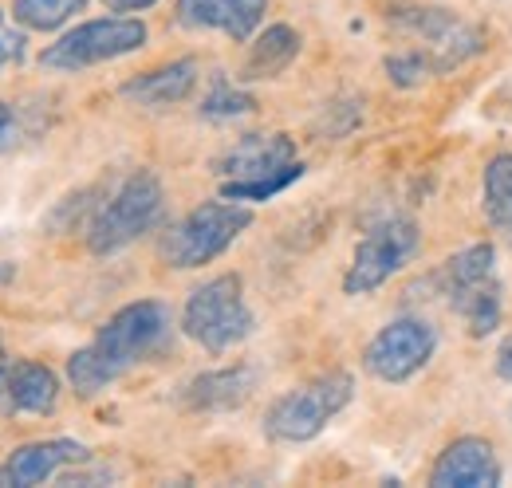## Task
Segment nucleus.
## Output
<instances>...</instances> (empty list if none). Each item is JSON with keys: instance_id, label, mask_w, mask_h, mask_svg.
I'll use <instances>...</instances> for the list:
<instances>
[{"instance_id": "24", "label": "nucleus", "mask_w": 512, "mask_h": 488, "mask_svg": "<svg viewBox=\"0 0 512 488\" xmlns=\"http://www.w3.org/2000/svg\"><path fill=\"white\" fill-rule=\"evenodd\" d=\"M493 366H497V374H501L505 382H512V335L497 347V363Z\"/></svg>"}, {"instance_id": "7", "label": "nucleus", "mask_w": 512, "mask_h": 488, "mask_svg": "<svg viewBox=\"0 0 512 488\" xmlns=\"http://www.w3.org/2000/svg\"><path fill=\"white\" fill-rule=\"evenodd\" d=\"M253 225V209H245L241 201H205L190 209L182 221H174L162 241H158V256L166 268L190 272L201 264H213L225 248H233V241Z\"/></svg>"}, {"instance_id": "5", "label": "nucleus", "mask_w": 512, "mask_h": 488, "mask_svg": "<svg viewBox=\"0 0 512 488\" xmlns=\"http://www.w3.org/2000/svg\"><path fill=\"white\" fill-rule=\"evenodd\" d=\"M355 398V378L347 370H327L312 382L280 394L264 414V437L280 445H304L320 437L331 418H339Z\"/></svg>"}, {"instance_id": "6", "label": "nucleus", "mask_w": 512, "mask_h": 488, "mask_svg": "<svg viewBox=\"0 0 512 488\" xmlns=\"http://www.w3.org/2000/svg\"><path fill=\"white\" fill-rule=\"evenodd\" d=\"M256 319L253 307L245 300V284L237 272L213 276L201 288H193L186 307H182V331L209 355H225L237 343L253 335Z\"/></svg>"}, {"instance_id": "19", "label": "nucleus", "mask_w": 512, "mask_h": 488, "mask_svg": "<svg viewBox=\"0 0 512 488\" xmlns=\"http://www.w3.org/2000/svg\"><path fill=\"white\" fill-rule=\"evenodd\" d=\"M481 201H485V221L493 225V233H501L512 244V154H497L485 166Z\"/></svg>"}, {"instance_id": "8", "label": "nucleus", "mask_w": 512, "mask_h": 488, "mask_svg": "<svg viewBox=\"0 0 512 488\" xmlns=\"http://www.w3.org/2000/svg\"><path fill=\"white\" fill-rule=\"evenodd\" d=\"M386 20L410 36L418 52H426L430 63L438 67V75H446L453 67L469 63L473 56L485 52V32L469 20H461L457 12L449 8H438V4H394L386 12Z\"/></svg>"}, {"instance_id": "25", "label": "nucleus", "mask_w": 512, "mask_h": 488, "mask_svg": "<svg viewBox=\"0 0 512 488\" xmlns=\"http://www.w3.org/2000/svg\"><path fill=\"white\" fill-rule=\"evenodd\" d=\"M111 12H146V8H154L158 0H103Z\"/></svg>"}, {"instance_id": "14", "label": "nucleus", "mask_w": 512, "mask_h": 488, "mask_svg": "<svg viewBox=\"0 0 512 488\" xmlns=\"http://www.w3.org/2000/svg\"><path fill=\"white\" fill-rule=\"evenodd\" d=\"M430 485L438 488H493L501 485L497 449L485 437H457L438 453L430 469Z\"/></svg>"}, {"instance_id": "22", "label": "nucleus", "mask_w": 512, "mask_h": 488, "mask_svg": "<svg viewBox=\"0 0 512 488\" xmlns=\"http://www.w3.org/2000/svg\"><path fill=\"white\" fill-rule=\"evenodd\" d=\"M386 67V79L394 83V87H422L426 79H434L438 75V67L430 63L426 52H418V48H402V52H390L383 60Z\"/></svg>"}, {"instance_id": "21", "label": "nucleus", "mask_w": 512, "mask_h": 488, "mask_svg": "<svg viewBox=\"0 0 512 488\" xmlns=\"http://www.w3.org/2000/svg\"><path fill=\"white\" fill-rule=\"evenodd\" d=\"M256 111V99L249 91H241L237 83H229L225 75L213 79L209 95L201 99V115L205 119H241V115H253Z\"/></svg>"}, {"instance_id": "16", "label": "nucleus", "mask_w": 512, "mask_h": 488, "mask_svg": "<svg viewBox=\"0 0 512 488\" xmlns=\"http://www.w3.org/2000/svg\"><path fill=\"white\" fill-rule=\"evenodd\" d=\"M268 0H178L174 20L182 28H217L229 40L245 44L260 28Z\"/></svg>"}, {"instance_id": "1", "label": "nucleus", "mask_w": 512, "mask_h": 488, "mask_svg": "<svg viewBox=\"0 0 512 488\" xmlns=\"http://www.w3.org/2000/svg\"><path fill=\"white\" fill-rule=\"evenodd\" d=\"M170 339V311L158 300H138L119 307L87 347H79L67 359V382L79 398L103 394L111 382H119L127 370L146 363L162 343Z\"/></svg>"}, {"instance_id": "3", "label": "nucleus", "mask_w": 512, "mask_h": 488, "mask_svg": "<svg viewBox=\"0 0 512 488\" xmlns=\"http://www.w3.org/2000/svg\"><path fill=\"white\" fill-rule=\"evenodd\" d=\"M438 288L446 304L465 319L473 339H489L501 327L505 315V296H501V276H497V248L493 244H469L453 252L442 272Z\"/></svg>"}, {"instance_id": "15", "label": "nucleus", "mask_w": 512, "mask_h": 488, "mask_svg": "<svg viewBox=\"0 0 512 488\" xmlns=\"http://www.w3.org/2000/svg\"><path fill=\"white\" fill-rule=\"evenodd\" d=\"M256 390V370L253 366H221V370H205L190 378L178 390L182 410L193 414H229L237 406H245Z\"/></svg>"}, {"instance_id": "12", "label": "nucleus", "mask_w": 512, "mask_h": 488, "mask_svg": "<svg viewBox=\"0 0 512 488\" xmlns=\"http://www.w3.org/2000/svg\"><path fill=\"white\" fill-rule=\"evenodd\" d=\"M60 406V374L52 366L32 363V359H4L0 363V414H36L48 418Z\"/></svg>"}, {"instance_id": "18", "label": "nucleus", "mask_w": 512, "mask_h": 488, "mask_svg": "<svg viewBox=\"0 0 512 488\" xmlns=\"http://www.w3.org/2000/svg\"><path fill=\"white\" fill-rule=\"evenodd\" d=\"M300 44H304L300 32L288 28V24L264 28L253 44H249V60L241 67V79H245V83H253V79H276L288 63L300 56Z\"/></svg>"}, {"instance_id": "26", "label": "nucleus", "mask_w": 512, "mask_h": 488, "mask_svg": "<svg viewBox=\"0 0 512 488\" xmlns=\"http://www.w3.org/2000/svg\"><path fill=\"white\" fill-rule=\"evenodd\" d=\"M8 126H12V107H8V103H0V142H4Z\"/></svg>"}, {"instance_id": "20", "label": "nucleus", "mask_w": 512, "mask_h": 488, "mask_svg": "<svg viewBox=\"0 0 512 488\" xmlns=\"http://www.w3.org/2000/svg\"><path fill=\"white\" fill-rule=\"evenodd\" d=\"M83 8H87V0H12V16L28 32H56Z\"/></svg>"}, {"instance_id": "13", "label": "nucleus", "mask_w": 512, "mask_h": 488, "mask_svg": "<svg viewBox=\"0 0 512 488\" xmlns=\"http://www.w3.org/2000/svg\"><path fill=\"white\" fill-rule=\"evenodd\" d=\"M87 461V445L75 437H48V441H28L12 449L0 461V488H32L52 481L60 469Z\"/></svg>"}, {"instance_id": "27", "label": "nucleus", "mask_w": 512, "mask_h": 488, "mask_svg": "<svg viewBox=\"0 0 512 488\" xmlns=\"http://www.w3.org/2000/svg\"><path fill=\"white\" fill-rule=\"evenodd\" d=\"M4 359H8V355H4V339H0V363H4Z\"/></svg>"}, {"instance_id": "9", "label": "nucleus", "mask_w": 512, "mask_h": 488, "mask_svg": "<svg viewBox=\"0 0 512 488\" xmlns=\"http://www.w3.org/2000/svg\"><path fill=\"white\" fill-rule=\"evenodd\" d=\"M146 24L138 16H103V20H83L71 32H64L56 44L40 52V67L48 71H83L95 63L123 60L146 44Z\"/></svg>"}, {"instance_id": "4", "label": "nucleus", "mask_w": 512, "mask_h": 488, "mask_svg": "<svg viewBox=\"0 0 512 488\" xmlns=\"http://www.w3.org/2000/svg\"><path fill=\"white\" fill-rule=\"evenodd\" d=\"M166 209V193L154 170H134L95 205L87 221V248L95 256H115L138 237H146Z\"/></svg>"}, {"instance_id": "23", "label": "nucleus", "mask_w": 512, "mask_h": 488, "mask_svg": "<svg viewBox=\"0 0 512 488\" xmlns=\"http://www.w3.org/2000/svg\"><path fill=\"white\" fill-rule=\"evenodd\" d=\"M24 32H28V28H24L16 16H8V12L0 8V67H12V63L24 60V44H28Z\"/></svg>"}, {"instance_id": "10", "label": "nucleus", "mask_w": 512, "mask_h": 488, "mask_svg": "<svg viewBox=\"0 0 512 488\" xmlns=\"http://www.w3.org/2000/svg\"><path fill=\"white\" fill-rule=\"evenodd\" d=\"M422 233L410 217H386L379 225L367 229V237L355 244L351 268L343 276V292L347 296H371L379 292L394 272H402L410 264V256L418 252Z\"/></svg>"}, {"instance_id": "2", "label": "nucleus", "mask_w": 512, "mask_h": 488, "mask_svg": "<svg viewBox=\"0 0 512 488\" xmlns=\"http://www.w3.org/2000/svg\"><path fill=\"white\" fill-rule=\"evenodd\" d=\"M213 174L229 201H272L304 178V162L296 158V142L288 134H241L213 162Z\"/></svg>"}, {"instance_id": "11", "label": "nucleus", "mask_w": 512, "mask_h": 488, "mask_svg": "<svg viewBox=\"0 0 512 488\" xmlns=\"http://www.w3.org/2000/svg\"><path fill=\"white\" fill-rule=\"evenodd\" d=\"M434 351H438V331L426 319L402 315V319H390L383 331L367 343L363 366H367L371 378L398 386V382H410L418 370H426Z\"/></svg>"}, {"instance_id": "17", "label": "nucleus", "mask_w": 512, "mask_h": 488, "mask_svg": "<svg viewBox=\"0 0 512 488\" xmlns=\"http://www.w3.org/2000/svg\"><path fill=\"white\" fill-rule=\"evenodd\" d=\"M197 60H174L166 67H154V71H142L123 83V99L138 103V107H174V103H186L197 87Z\"/></svg>"}]
</instances>
